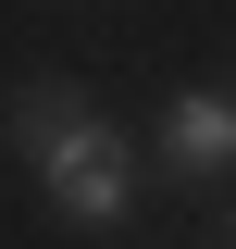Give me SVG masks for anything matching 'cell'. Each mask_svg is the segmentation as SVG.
<instances>
[{
	"instance_id": "6da1fadb",
	"label": "cell",
	"mask_w": 236,
	"mask_h": 249,
	"mask_svg": "<svg viewBox=\"0 0 236 249\" xmlns=\"http://www.w3.org/2000/svg\"><path fill=\"white\" fill-rule=\"evenodd\" d=\"M37 187H50V212L75 224V237H100V224L124 212V187H137V162H124V137L112 124H75L50 162H37Z\"/></svg>"
},
{
	"instance_id": "7a4b0ae2",
	"label": "cell",
	"mask_w": 236,
	"mask_h": 249,
	"mask_svg": "<svg viewBox=\"0 0 236 249\" xmlns=\"http://www.w3.org/2000/svg\"><path fill=\"white\" fill-rule=\"evenodd\" d=\"M162 162H174L186 187H211V175L236 162V100H224V88H186L174 112H162Z\"/></svg>"
},
{
	"instance_id": "3957f363",
	"label": "cell",
	"mask_w": 236,
	"mask_h": 249,
	"mask_svg": "<svg viewBox=\"0 0 236 249\" xmlns=\"http://www.w3.org/2000/svg\"><path fill=\"white\" fill-rule=\"evenodd\" d=\"M75 124H100L75 75H25V88H13V150H25V162H50L62 137H75Z\"/></svg>"
}]
</instances>
